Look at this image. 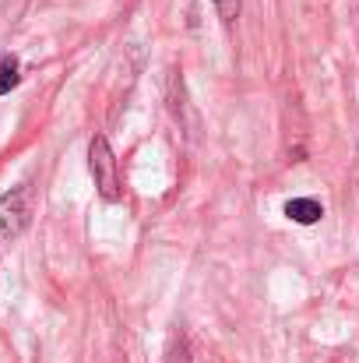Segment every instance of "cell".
<instances>
[{"label": "cell", "instance_id": "1", "mask_svg": "<svg viewBox=\"0 0 359 363\" xmlns=\"http://www.w3.org/2000/svg\"><path fill=\"white\" fill-rule=\"evenodd\" d=\"M89 169H92V180H96L99 194H103L106 201H117L120 198L117 155H113V148H110V141H106L103 134H96L92 145H89Z\"/></svg>", "mask_w": 359, "mask_h": 363}, {"label": "cell", "instance_id": "2", "mask_svg": "<svg viewBox=\"0 0 359 363\" xmlns=\"http://www.w3.org/2000/svg\"><path fill=\"white\" fill-rule=\"evenodd\" d=\"M28 216H32V208H28V191L25 187H14V191L0 194V230L7 237H21L25 226H28Z\"/></svg>", "mask_w": 359, "mask_h": 363}, {"label": "cell", "instance_id": "3", "mask_svg": "<svg viewBox=\"0 0 359 363\" xmlns=\"http://www.w3.org/2000/svg\"><path fill=\"white\" fill-rule=\"evenodd\" d=\"M285 216H289L292 223H300V226H314V223L324 216V208H321V201H314V198H292V201L285 205Z\"/></svg>", "mask_w": 359, "mask_h": 363}, {"label": "cell", "instance_id": "4", "mask_svg": "<svg viewBox=\"0 0 359 363\" xmlns=\"http://www.w3.org/2000/svg\"><path fill=\"white\" fill-rule=\"evenodd\" d=\"M18 85V60L14 57H0V96H7Z\"/></svg>", "mask_w": 359, "mask_h": 363}, {"label": "cell", "instance_id": "5", "mask_svg": "<svg viewBox=\"0 0 359 363\" xmlns=\"http://www.w3.org/2000/svg\"><path fill=\"white\" fill-rule=\"evenodd\" d=\"M239 4H243V0H215V11H219V18H222L226 25H229V21H237Z\"/></svg>", "mask_w": 359, "mask_h": 363}]
</instances>
